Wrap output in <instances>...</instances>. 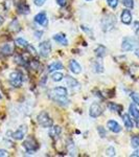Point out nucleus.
<instances>
[{
	"instance_id": "nucleus-1",
	"label": "nucleus",
	"mask_w": 139,
	"mask_h": 157,
	"mask_svg": "<svg viewBox=\"0 0 139 157\" xmlns=\"http://www.w3.org/2000/svg\"><path fill=\"white\" fill-rule=\"evenodd\" d=\"M23 148L25 149V151L28 154H34L38 149H39V144L36 140V138L34 136H28L22 144Z\"/></svg>"
},
{
	"instance_id": "nucleus-2",
	"label": "nucleus",
	"mask_w": 139,
	"mask_h": 157,
	"mask_svg": "<svg viewBox=\"0 0 139 157\" xmlns=\"http://www.w3.org/2000/svg\"><path fill=\"white\" fill-rule=\"evenodd\" d=\"M37 121H38V123H39V125L44 128H50L52 126V120L50 118L48 113L45 112V111H42L41 113H39V115H38V117H37Z\"/></svg>"
},
{
	"instance_id": "nucleus-3",
	"label": "nucleus",
	"mask_w": 139,
	"mask_h": 157,
	"mask_svg": "<svg viewBox=\"0 0 139 157\" xmlns=\"http://www.w3.org/2000/svg\"><path fill=\"white\" fill-rule=\"evenodd\" d=\"M22 82H23V78H22L21 73L19 71H13L9 75V83L13 87L19 88L22 86Z\"/></svg>"
},
{
	"instance_id": "nucleus-4",
	"label": "nucleus",
	"mask_w": 139,
	"mask_h": 157,
	"mask_svg": "<svg viewBox=\"0 0 139 157\" xmlns=\"http://www.w3.org/2000/svg\"><path fill=\"white\" fill-rule=\"evenodd\" d=\"M115 22H116V19L113 15H108L107 17H105L103 20H102V26H103V29L105 32L107 30H110L113 29V26L115 25Z\"/></svg>"
},
{
	"instance_id": "nucleus-5",
	"label": "nucleus",
	"mask_w": 139,
	"mask_h": 157,
	"mask_svg": "<svg viewBox=\"0 0 139 157\" xmlns=\"http://www.w3.org/2000/svg\"><path fill=\"white\" fill-rule=\"evenodd\" d=\"M51 52V44L49 41H43L39 45V54L43 58H47Z\"/></svg>"
},
{
	"instance_id": "nucleus-6",
	"label": "nucleus",
	"mask_w": 139,
	"mask_h": 157,
	"mask_svg": "<svg viewBox=\"0 0 139 157\" xmlns=\"http://www.w3.org/2000/svg\"><path fill=\"white\" fill-rule=\"evenodd\" d=\"M138 45V42L135 39L132 38H125L122 41V45H121V48L125 52H130V50L135 49V47Z\"/></svg>"
},
{
	"instance_id": "nucleus-7",
	"label": "nucleus",
	"mask_w": 139,
	"mask_h": 157,
	"mask_svg": "<svg viewBox=\"0 0 139 157\" xmlns=\"http://www.w3.org/2000/svg\"><path fill=\"white\" fill-rule=\"evenodd\" d=\"M26 132H27V127L25 125H22V126H20L15 132H13L12 137L14 139H16V140H22V139L24 138Z\"/></svg>"
},
{
	"instance_id": "nucleus-8",
	"label": "nucleus",
	"mask_w": 139,
	"mask_h": 157,
	"mask_svg": "<svg viewBox=\"0 0 139 157\" xmlns=\"http://www.w3.org/2000/svg\"><path fill=\"white\" fill-rule=\"evenodd\" d=\"M102 113H103V108L100 104L94 103V104L91 105V107L89 109V115L91 116V117L96 118L100 115H102Z\"/></svg>"
},
{
	"instance_id": "nucleus-9",
	"label": "nucleus",
	"mask_w": 139,
	"mask_h": 157,
	"mask_svg": "<svg viewBox=\"0 0 139 157\" xmlns=\"http://www.w3.org/2000/svg\"><path fill=\"white\" fill-rule=\"evenodd\" d=\"M68 92L65 87H55L48 92L49 98L51 97H67Z\"/></svg>"
},
{
	"instance_id": "nucleus-10",
	"label": "nucleus",
	"mask_w": 139,
	"mask_h": 157,
	"mask_svg": "<svg viewBox=\"0 0 139 157\" xmlns=\"http://www.w3.org/2000/svg\"><path fill=\"white\" fill-rule=\"evenodd\" d=\"M35 22L37 24L41 25V26H47L48 24V19H47V15L45 12H41L35 16Z\"/></svg>"
},
{
	"instance_id": "nucleus-11",
	"label": "nucleus",
	"mask_w": 139,
	"mask_h": 157,
	"mask_svg": "<svg viewBox=\"0 0 139 157\" xmlns=\"http://www.w3.org/2000/svg\"><path fill=\"white\" fill-rule=\"evenodd\" d=\"M129 111H130V115L135 121L137 128H139V109L136 107L135 104H131L130 107H129Z\"/></svg>"
},
{
	"instance_id": "nucleus-12",
	"label": "nucleus",
	"mask_w": 139,
	"mask_h": 157,
	"mask_svg": "<svg viewBox=\"0 0 139 157\" xmlns=\"http://www.w3.org/2000/svg\"><path fill=\"white\" fill-rule=\"evenodd\" d=\"M107 127H108V129H109L110 131H112L113 133H119L120 131H121L120 125L117 123V121H113V120H111V121H108V123H107Z\"/></svg>"
},
{
	"instance_id": "nucleus-13",
	"label": "nucleus",
	"mask_w": 139,
	"mask_h": 157,
	"mask_svg": "<svg viewBox=\"0 0 139 157\" xmlns=\"http://www.w3.org/2000/svg\"><path fill=\"white\" fill-rule=\"evenodd\" d=\"M69 68H70V70H71V72L74 73V75H80V73L82 72V66H81L75 60H70Z\"/></svg>"
},
{
	"instance_id": "nucleus-14",
	"label": "nucleus",
	"mask_w": 139,
	"mask_h": 157,
	"mask_svg": "<svg viewBox=\"0 0 139 157\" xmlns=\"http://www.w3.org/2000/svg\"><path fill=\"white\" fill-rule=\"evenodd\" d=\"M121 22L123 24H130L132 22V14L129 10H125L122 13H121V16H120Z\"/></svg>"
},
{
	"instance_id": "nucleus-15",
	"label": "nucleus",
	"mask_w": 139,
	"mask_h": 157,
	"mask_svg": "<svg viewBox=\"0 0 139 157\" xmlns=\"http://www.w3.org/2000/svg\"><path fill=\"white\" fill-rule=\"evenodd\" d=\"M54 40L55 42L60 43L61 45H64V46H67V45H68V40L66 38V35H64L63 33L55 34L54 36Z\"/></svg>"
},
{
	"instance_id": "nucleus-16",
	"label": "nucleus",
	"mask_w": 139,
	"mask_h": 157,
	"mask_svg": "<svg viewBox=\"0 0 139 157\" xmlns=\"http://www.w3.org/2000/svg\"><path fill=\"white\" fill-rule=\"evenodd\" d=\"M52 101H54L55 103L60 104L62 106H68L70 103V101L68 100L67 97H51L50 98Z\"/></svg>"
},
{
	"instance_id": "nucleus-17",
	"label": "nucleus",
	"mask_w": 139,
	"mask_h": 157,
	"mask_svg": "<svg viewBox=\"0 0 139 157\" xmlns=\"http://www.w3.org/2000/svg\"><path fill=\"white\" fill-rule=\"evenodd\" d=\"M61 132H62V129H61V127H59V126H54V127H52L51 129H50V136H51V138H54V140H57V139H59V136Z\"/></svg>"
},
{
	"instance_id": "nucleus-18",
	"label": "nucleus",
	"mask_w": 139,
	"mask_h": 157,
	"mask_svg": "<svg viewBox=\"0 0 139 157\" xmlns=\"http://www.w3.org/2000/svg\"><path fill=\"white\" fill-rule=\"evenodd\" d=\"M94 52H95V56H96L97 58L102 59V58H103L106 55H107V48H106L103 45H100V46H97L96 48H95Z\"/></svg>"
},
{
	"instance_id": "nucleus-19",
	"label": "nucleus",
	"mask_w": 139,
	"mask_h": 157,
	"mask_svg": "<svg viewBox=\"0 0 139 157\" xmlns=\"http://www.w3.org/2000/svg\"><path fill=\"white\" fill-rule=\"evenodd\" d=\"M1 52L4 56H11L14 52V46H13V44H9V43L4 44L1 48Z\"/></svg>"
},
{
	"instance_id": "nucleus-20",
	"label": "nucleus",
	"mask_w": 139,
	"mask_h": 157,
	"mask_svg": "<svg viewBox=\"0 0 139 157\" xmlns=\"http://www.w3.org/2000/svg\"><path fill=\"white\" fill-rule=\"evenodd\" d=\"M122 121H123V124H125V126H126V128L127 129H132L134 127V123H133V121L131 120V117H130V115L127 114V113H125V114L122 115Z\"/></svg>"
},
{
	"instance_id": "nucleus-21",
	"label": "nucleus",
	"mask_w": 139,
	"mask_h": 157,
	"mask_svg": "<svg viewBox=\"0 0 139 157\" xmlns=\"http://www.w3.org/2000/svg\"><path fill=\"white\" fill-rule=\"evenodd\" d=\"M65 80H66V84H67V86H69V87H71V88L79 87V86H80V83L77 82V81L75 80L74 78H71V77H70V75H66Z\"/></svg>"
},
{
	"instance_id": "nucleus-22",
	"label": "nucleus",
	"mask_w": 139,
	"mask_h": 157,
	"mask_svg": "<svg viewBox=\"0 0 139 157\" xmlns=\"http://www.w3.org/2000/svg\"><path fill=\"white\" fill-rule=\"evenodd\" d=\"M59 69H63V64L61 62H54L51 64H49L48 67H47L48 72H52L54 70H59Z\"/></svg>"
},
{
	"instance_id": "nucleus-23",
	"label": "nucleus",
	"mask_w": 139,
	"mask_h": 157,
	"mask_svg": "<svg viewBox=\"0 0 139 157\" xmlns=\"http://www.w3.org/2000/svg\"><path fill=\"white\" fill-rule=\"evenodd\" d=\"M108 108H109L111 111H113V112H117L118 114H120L121 111H122V106L118 105V104H115V103H109L108 104Z\"/></svg>"
},
{
	"instance_id": "nucleus-24",
	"label": "nucleus",
	"mask_w": 139,
	"mask_h": 157,
	"mask_svg": "<svg viewBox=\"0 0 139 157\" xmlns=\"http://www.w3.org/2000/svg\"><path fill=\"white\" fill-rule=\"evenodd\" d=\"M17 10H18V12L22 15L29 14V6L25 3H21V4H19V6H17Z\"/></svg>"
},
{
	"instance_id": "nucleus-25",
	"label": "nucleus",
	"mask_w": 139,
	"mask_h": 157,
	"mask_svg": "<svg viewBox=\"0 0 139 157\" xmlns=\"http://www.w3.org/2000/svg\"><path fill=\"white\" fill-rule=\"evenodd\" d=\"M15 44L19 47H22V48H26L27 45H28V42H27L26 40H24L23 38H17V39L15 40Z\"/></svg>"
},
{
	"instance_id": "nucleus-26",
	"label": "nucleus",
	"mask_w": 139,
	"mask_h": 157,
	"mask_svg": "<svg viewBox=\"0 0 139 157\" xmlns=\"http://www.w3.org/2000/svg\"><path fill=\"white\" fill-rule=\"evenodd\" d=\"M67 151H68V153H69V155H71V156L77 155V149H75L74 145H73L71 141L67 145Z\"/></svg>"
},
{
	"instance_id": "nucleus-27",
	"label": "nucleus",
	"mask_w": 139,
	"mask_h": 157,
	"mask_svg": "<svg viewBox=\"0 0 139 157\" xmlns=\"http://www.w3.org/2000/svg\"><path fill=\"white\" fill-rule=\"evenodd\" d=\"M63 78H64V75H63L62 72H58V71L52 73V75H51L52 81H54V82H61V81L63 80Z\"/></svg>"
},
{
	"instance_id": "nucleus-28",
	"label": "nucleus",
	"mask_w": 139,
	"mask_h": 157,
	"mask_svg": "<svg viewBox=\"0 0 139 157\" xmlns=\"http://www.w3.org/2000/svg\"><path fill=\"white\" fill-rule=\"evenodd\" d=\"M93 66H94V69L96 72H103V66L100 61H95V62L93 63Z\"/></svg>"
},
{
	"instance_id": "nucleus-29",
	"label": "nucleus",
	"mask_w": 139,
	"mask_h": 157,
	"mask_svg": "<svg viewBox=\"0 0 139 157\" xmlns=\"http://www.w3.org/2000/svg\"><path fill=\"white\" fill-rule=\"evenodd\" d=\"M9 29L13 30V32H19V30H20V25H19L17 20H14V21L12 22L11 25H9Z\"/></svg>"
},
{
	"instance_id": "nucleus-30",
	"label": "nucleus",
	"mask_w": 139,
	"mask_h": 157,
	"mask_svg": "<svg viewBox=\"0 0 139 157\" xmlns=\"http://www.w3.org/2000/svg\"><path fill=\"white\" fill-rule=\"evenodd\" d=\"M131 144H132L133 148L138 149L139 148V136H137V135L133 136L132 139H131Z\"/></svg>"
},
{
	"instance_id": "nucleus-31",
	"label": "nucleus",
	"mask_w": 139,
	"mask_h": 157,
	"mask_svg": "<svg viewBox=\"0 0 139 157\" xmlns=\"http://www.w3.org/2000/svg\"><path fill=\"white\" fill-rule=\"evenodd\" d=\"M15 62H16L18 65H21V66L25 65V61L23 59V57L20 55H16V57H15Z\"/></svg>"
},
{
	"instance_id": "nucleus-32",
	"label": "nucleus",
	"mask_w": 139,
	"mask_h": 157,
	"mask_svg": "<svg viewBox=\"0 0 139 157\" xmlns=\"http://www.w3.org/2000/svg\"><path fill=\"white\" fill-rule=\"evenodd\" d=\"M122 4L128 9H133L134 7V0H122Z\"/></svg>"
},
{
	"instance_id": "nucleus-33",
	"label": "nucleus",
	"mask_w": 139,
	"mask_h": 157,
	"mask_svg": "<svg viewBox=\"0 0 139 157\" xmlns=\"http://www.w3.org/2000/svg\"><path fill=\"white\" fill-rule=\"evenodd\" d=\"M29 66H30V68L32 69H38L39 68V66H40V63H39V61H37V60H32L29 62Z\"/></svg>"
},
{
	"instance_id": "nucleus-34",
	"label": "nucleus",
	"mask_w": 139,
	"mask_h": 157,
	"mask_svg": "<svg viewBox=\"0 0 139 157\" xmlns=\"http://www.w3.org/2000/svg\"><path fill=\"white\" fill-rule=\"evenodd\" d=\"M97 132H98V134H100V136L102 138H103V137H106V130H105V128L103 127H102V126H100V127H97Z\"/></svg>"
},
{
	"instance_id": "nucleus-35",
	"label": "nucleus",
	"mask_w": 139,
	"mask_h": 157,
	"mask_svg": "<svg viewBox=\"0 0 139 157\" xmlns=\"http://www.w3.org/2000/svg\"><path fill=\"white\" fill-rule=\"evenodd\" d=\"M131 98H132V100H133L134 103L137 104V105H139V93L133 92L132 94H131Z\"/></svg>"
},
{
	"instance_id": "nucleus-36",
	"label": "nucleus",
	"mask_w": 139,
	"mask_h": 157,
	"mask_svg": "<svg viewBox=\"0 0 139 157\" xmlns=\"http://www.w3.org/2000/svg\"><path fill=\"white\" fill-rule=\"evenodd\" d=\"M107 3H108V6H109L110 7L115 9V7L117 6V4H118V0H107Z\"/></svg>"
},
{
	"instance_id": "nucleus-37",
	"label": "nucleus",
	"mask_w": 139,
	"mask_h": 157,
	"mask_svg": "<svg viewBox=\"0 0 139 157\" xmlns=\"http://www.w3.org/2000/svg\"><path fill=\"white\" fill-rule=\"evenodd\" d=\"M26 49L28 50V52H29V54H32V56H36V55H37L36 48H35V47L32 46V45L28 44V45H27V47H26Z\"/></svg>"
},
{
	"instance_id": "nucleus-38",
	"label": "nucleus",
	"mask_w": 139,
	"mask_h": 157,
	"mask_svg": "<svg viewBox=\"0 0 139 157\" xmlns=\"http://www.w3.org/2000/svg\"><path fill=\"white\" fill-rule=\"evenodd\" d=\"M107 155L108 156H115V149L113 147H110V148L107 149Z\"/></svg>"
},
{
	"instance_id": "nucleus-39",
	"label": "nucleus",
	"mask_w": 139,
	"mask_h": 157,
	"mask_svg": "<svg viewBox=\"0 0 139 157\" xmlns=\"http://www.w3.org/2000/svg\"><path fill=\"white\" fill-rule=\"evenodd\" d=\"M46 1L47 0H34V3L36 4L37 6H42Z\"/></svg>"
},
{
	"instance_id": "nucleus-40",
	"label": "nucleus",
	"mask_w": 139,
	"mask_h": 157,
	"mask_svg": "<svg viewBox=\"0 0 139 157\" xmlns=\"http://www.w3.org/2000/svg\"><path fill=\"white\" fill-rule=\"evenodd\" d=\"M55 1H57V3L62 7L66 6V3H67V0H55Z\"/></svg>"
},
{
	"instance_id": "nucleus-41",
	"label": "nucleus",
	"mask_w": 139,
	"mask_h": 157,
	"mask_svg": "<svg viewBox=\"0 0 139 157\" xmlns=\"http://www.w3.org/2000/svg\"><path fill=\"white\" fill-rule=\"evenodd\" d=\"M6 156H9V152L0 149V157H6Z\"/></svg>"
},
{
	"instance_id": "nucleus-42",
	"label": "nucleus",
	"mask_w": 139,
	"mask_h": 157,
	"mask_svg": "<svg viewBox=\"0 0 139 157\" xmlns=\"http://www.w3.org/2000/svg\"><path fill=\"white\" fill-rule=\"evenodd\" d=\"M133 27H134V30H135L136 33L139 30V22L138 21H136V22H134V24H133Z\"/></svg>"
},
{
	"instance_id": "nucleus-43",
	"label": "nucleus",
	"mask_w": 139,
	"mask_h": 157,
	"mask_svg": "<svg viewBox=\"0 0 139 157\" xmlns=\"http://www.w3.org/2000/svg\"><path fill=\"white\" fill-rule=\"evenodd\" d=\"M36 38H40V37H42V35H43V32H36Z\"/></svg>"
},
{
	"instance_id": "nucleus-44",
	"label": "nucleus",
	"mask_w": 139,
	"mask_h": 157,
	"mask_svg": "<svg viewBox=\"0 0 139 157\" xmlns=\"http://www.w3.org/2000/svg\"><path fill=\"white\" fill-rule=\"evenodd\" d=\"M3 22H4V19H3V17H2V16H0V26H1V25L3 24Z\"/></svg>"
},
{
	"instance_id": "nucleus-45",
	"label": "nucleus",
	"mask_w": 139,
	"mask_h": 157,
	"mask_svg": "<svg viewBox=\"0 0 139 157\" xmlns=\"http://www.w3.org/2000/svg\"><path fill=\"white\" fill-rule=\"evenodd\" d=\"M131 156H139V152H138V151L134 152L133 154H131Z\"/></svg>"
},
{
	"instance_id": "nucleus-46",
	"label": "nucleus",
	"mask_w": 139,
	"mask_h": 157,
	"mask_svg": "<svg viewBox=\"0 0 139 157\" xmlns=\"http://www.w3.org/2000/svg\"><path fill=\"white\" fill-rule=\"evenodd\" d=\"M135 55H136V57L139 58V49H135Z\"/></svg>"
},
{
	"instance_id": "nucleus-47",
	"label": "nucleus",
	"mask_w": 139,
	"mask_h": 157,
	"mask_svg": "<svg viewBox=\"0 0 139 157\" xmlns=\"http://www.w3.org/2000/svg\"><path fill=\"white\" fill-rule=\"evenodd\" d=\"M86 1H91V0H86Z\"/></svg>"
}]
</instances>
